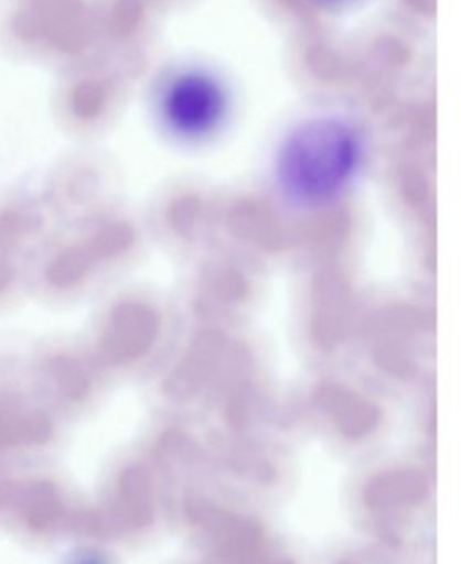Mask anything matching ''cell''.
<instances>
[{"label":"cell","instance_id":"6da1fadb","mask_svg":"<svg viewBox=\"0 0 461 564\" xmlns=\"http://www.w3.org/2000/svg\"><path fill=\"white\" fill-rule=\"evenodd\" d=\"M363 142L343 119L318 118L298 126L281 144L277 178L298 204H318L340 194L356 174Z\"/></svg>","mask_w":461,"mask_h":564},{"label":"cell","instance_id":"7a4b0ae2","mask_svg":"<svg viewBox=\"0 0 461 564\" xmlns=\"http://www.w3.org/2000/svg\"><path fill=\"white\" fill-rule=\"evenodd\" d=\"M227 111L224 86L207 73L179 76L164 101V115L171 128L185 138H202L222 124Z\"/></svg>","mask_w":461,"mask_h":564}]
</instances>
